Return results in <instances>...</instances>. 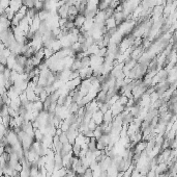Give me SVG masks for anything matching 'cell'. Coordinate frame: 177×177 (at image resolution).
<instances>
[{
    "mask_svg": "<svg viewBox=\"0 0 177 177\" xmlns=\"http://www.w3.org/2000/svg\"><path fill=\"white\" fill-rule=\"evenodd\" d=\"M69 5L67 4H64L61 5L60 8H57V14L60 18H67L69 17Z\"/></svg>",
    "mask_w": 177,
    "mask_h": 177,
    "instance_id": "cell-1",
    "label": "cell"
},
{
    "mask_svg": "<svg viewBox=\"0 0 177 177\" xmlns=\"http://www.w3.org/2000/svg\"><path fill=\"white\" fill-rule=\"evenodd\" d=\"M23 2L21 0H10V8H12L15 12H18L20 10V8H22Z\"/></svg>",
    "mask_w": 177,
    "mask_h": 177,
    "instance_id": "cell-2",
    "label": "cell"
},
{
    "mask_svg": "<svg viewBox=\"0 0 177 177\" xmlns=\"http://www.w3.org/2000/svg\"><path fill=\"white\" fill-rule=\"evenodd\" d=\"M85 22H86V17L84 15L79 14V15L76 17V20H75V26H76L77 28H82Z\"/></svg>",
    "mask_w": 177,
    "mask_h": 177,
    "instance_id": "cell-3",
    "label": "cell"
},
{
    "mask_svg": "<svg viewBox=\"0 0 177 177\" xmlns=\"http://www.w3.org/2000/svg\"><path fill=\"white\" fill-rule=\"evenodd\" d=\"M92 120L96 123L97 125H101L104 122V114L98 110L97 112H95L92 116Z\"/></svg>",
    "mask_w": 177,
    "mask_h": 177,
    "instance_id": "cell-4",
    "label": "cell"
},
{
    "mask_svg": "<svg viewBox=\"0 0 177 177\" xmlns=\"http://www.w3.org/2000/svg\"><path fill=\"white\" fill-rule=\"evenodd\" d=\"M81 152H82V146L80 144H78V143H75L73 145V154L75 156H80Z\"/></svg>",
    "mask_w": 177,
    "mask_h": 177,
    "instance_id": "cell-5",
    "label": "cell"
},
{
    "mask_svg": "<svg viewBox=\"0 0 177 177\" xmlns=\"http://www.w3.org/2000/svg\"><path fill=\"white\" fill-rule=\"evenodd\" d=\"M5 12V14H6V17H8V19L10 21H12L14 18H15V16H16V12H14V10H12L10 8H6V10H4Z\"/></svg>",
    "mask_w": 177,
    "mask_h": 177,
    "instance_id": "cell-6",
    "label": "cell"
},
{
    "mask_svg": "<svg viewBox=\"0 0 177 177\" xmlns=\"http://www.w3.org/2000/svg\"><path fill=\"white\" fill-rule=\"evenodd\" d=\"M54 54H55V51L52 49V48H46V47H45V58H46V60L52 58Z\"/></svg>",
    "mask_w": 177,
    "mask_h": 177,
    "instance_id": "cell-7",
    "label": "cell"
},
{
    "mask_svg": "<svg viewBox=\"0 0 177 177\" xmlns=\"http://www.w3.org/2000/svg\"><path fill=\"white\" fill-rule=\"evenodd\" d=\"M69 15H71V16H78L79 15V10L77 8L76 5H71L69 8Z\"/></svg>",
    "mask_w": 177,
    "mask_h": 177,
    "instance_id": "cell-8",
    "label": "cell"
},
{
    "mask_svg": "<svg viewBox=\"0 0 177 177\" xmlns=\"http://www.w3.org/2000/svg\"><path fill=\"white\" fill-rule=\"evenodd\" d=\"M10 0H1V12L10 8Z\"/></svg>",
    "mask_w": 177,
    "mask_h": 177,
    "instance_id": "cell-9",
    "label": "cell"
},
{
    "mask_svg": "<svg viewBox=\"0 0 177 177\" xmlns=\"http://www.w3.org/2000/svg\"><path fill=\"white\" fill-rule=\"evenodd\" d=\"M59 139H60V142L63 143V144H67V143H69V137H67V132H63L62 135H59Z\"/></svg>",
    "mask_w": 177,
    "mask_h": 177,
    "instance_id": "cell-10",
    "label": "cell"
}]
</instances>
